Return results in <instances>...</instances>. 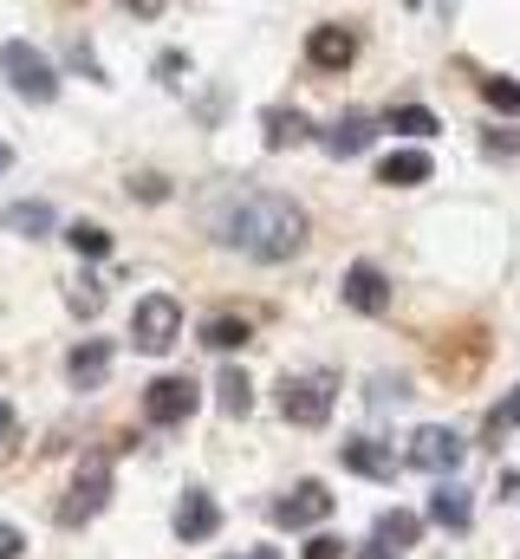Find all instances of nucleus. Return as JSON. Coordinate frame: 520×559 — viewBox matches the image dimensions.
<instances>
[{"label":"nucleus","instance_id":"obj_3","mask_svg":"<svg viewBox=\"0 0 520 559\" xmlns=\"http://www.w3.org/2000/svg\"><path fill=\"white\" fill-rule=\"evenodd\" d=\"M0 79H7L20 98H33V105H52V98H59V72H52V59H46L33 39H7V46H0Z\"/></svg>","mask_w":520,"mask_h":559},{"label":"nucleus","instance_id":"obj_24","mask_svg":"<svg viewBox=\"0 0 520 559\" xmlns=\"http://www.w3.org/2000/svg\"><path fill=\"white\" fill-rule=\"evenodd\" d=\"M482 98H488L501 118H515V111H520V79H501V72H488V79H482Z\"/></svg>","mask_w":520,"mask_h":559},{"label":"nucleus","instance_id":"obj_28","mask_svg":"<svg viewBox=\"0 0 520 559\" xmlns=\"http://www.w3.org/2000/svg\"><path fill=\"white\" fill-rule=\"evenodd\" d=\"M482 150H488V156H515L520 138H515V131H488V138H482Z\"/></svg>","mask_w":520,"mask_h":559},{"label":"nucleus","instance_id":"obj_17","mask_svg":"<svg viewBox=\"0 0 520 559\" xmlns=\"http://www.w3.org/2000/svg\"><path fill=\"white\" fill-rule=\"evenodd\" d=\"M0 228H7V235L39 241V235H52V228H59V215H52L46 202H13V209H0Z\"/></svg>","mask_w":520,"mask_h":559},{"label":"nucleus","instance_id":"obj_15","mask_svg":"<svg viewBox=\"0 0 520 559\" xmlns=\"http://www.w3.org/2000/svg\"><path fill=\"white\" fill-rule=\"evenodd\" d=\"M105 371H111V345H105V338H85V345L66 358V378H72L79 391H98V378H105Z\"/></svg>","mask_w":520,"mask_h":559},{"label":"nucleus","instance_id":"obj_21","mask_svg":"<svg viewBox=\"0 0 520 559\" xmlns=\"http://www.w3.org/2000/svg\"><path fill=\"white\" fill-rule=\"evenodd\" d=\"M378 124H385V131H403V138H436V131H442L429 105H390Z\"/></svg>","mask_w":520,"mask_h":559},{"label":"nucleus","instance_id":"obj_25","mask_svg":"<svg viewBox=\"0 0 520 559\" xmlns=\"http://www.w3.org/2000/svg\"><path fill=\"white\" fill-rule=\"evenodd\" d=\"M98 306H105V280H98V274H79V280H72V312H85V319H92Z\"/></svg>","mask_w":520,"mask_h":559},{"label":"nucleus","instance_id":"obj_32","mask_svg":"<svg viewBox=\"0 0 520 559\" xmlns=\"http://www.w3.org/2000/svg\"><path fill=\"white\" fill-rule=\"evenodd\" d=\"M7 169H13V150H7V143H0V176H7Z\"/></svg>","mask_w":520,"mask_h":559},{"label":"nucleus","instance_id":"obj_22","mask_svg":"<svg viewBox=\"0 0 520 559\" xmlns=\"http://www.w3.org/2000/svg\"><path fill=\"white\" fill-rule=\"evenodd\" d=\"M215 397H222V417H248V411H255V384H248L235 365L215 378Z\"/></svg>","mask_w":520,"mask_h":559},{"label":"nucleus","instance_id":"obj_13","mask_svg":"<svg viewBox=\"0 0 520 559\" xmlns=\"http://www.w3.org/2000/svg\"><path fill=\"white\" fill-rule=\"evenodd\" d=\"M260 138H267V150H293V143L312 138V118L293 111V105H267L260 111Z\"/></svg>","mask_w":520,"mask_h":559},{"label":"nucleus","instance_id":"obj_10","mask_svg":"<svg viewBox=\"0 0 520 559\" xmlns=\"http://www.w3.org/2000/svg\"><path fill=\"white\" fill-rule=\"evenodd\" d=\"M306 59L326 66V72H345V66L358 59V33H352V26H312V33H306Z\"/></svg>","mask_w":520,"mask_h":559},{"label":"nucleus","instance_id":"obj_2","mask_svg":"<svg viewBox=\"0 0 520 559\" xmlns=\"http://www.w3.org/2000/svg\"><path fill=\"white\" fill-rule=\"evenodd\" d=\"M105 501H111V455H105V449H85V462H79V475H72V488H66V501H59V527L98 521Z\"/></svg>","mask_w":520,"mask_h":559},{"label":"nucleus","instance_id":"obj_30","mask_svg":"<svg viewBox=\"0 0 520 559\" xmlns=\"http://www.w3.org/2000/svg\"><path fill=\"white\" fill-rule=\"evenodd\" d=\"M7 436H13V404L0 397V442H7Z\"/></svg>","mask_w":520,"mask_h":559},{"label":"nucleus","instance_id":"obj_4","mask_svg":"<svg viewBox=\"0 0 520 559\" xmlns=\"http://www.w3.org/2000/svg\"><path fill=\"white\" fill-rule=\"evenodd\" d=\"M332 404H339V378H332V371H306V378H286V384H280V417L299 423V429L326 423Z\"/></svg>","mask_w":520,"mask_h":559},{"label":"nucleus","instance_id":"obj_12","mask_svg":"<svg viewBox=\"0 0 520 559\" xmlns=\"http://www.w3.org/2000/svg\"><path fill=\"white\" fill-rule=\"evenodd\" d=\"M345 306H352V312H365V319H371V312H385V306H390V280L378 274L371 261H358V267L345 274Z\"/></svg>","mask_w":520,"mask_h":559},{"label":"nucleus","instance_id":"obj_27","mask_svg":"<svg viewBox=\"0 0 520 559\" xmlns=\"http://www.w3.org/2000/svg\"><path fill=\"white\" fill-rule=\"evenodd\" d=\"M306 559H345V540L339 534H312L306 540Z\"/></svg>","mask_w":520,"mask_h":559},{"label":"nucleus","instance_id":"obj_11","mask_svg":"<svg viewBox=\"0 0 520 559\" xmlns=\"http://www.w3.org/2000/svg\"><path fill=\"white\" fill-rule=\"evenodd\" d=\"M345 468L365 475V481H390V475L403 468V455L390 449L385 436H378V442H371V436H352V442H345Z\"/></svg>","mask_w":520,"mask_h":559},{"label":"nucleus","instance_id":"obj_34","mask_svg":"<svg viewBox=\"0 0 520 559\" xmlns=\"http://www.w3.org/2000/svg\"><path fill=\"white\" fill-rule=\"evenodd\" d=\"M365 559H397V554H378V547H371V554H365Z\"/></svg>","mask_w":520,"mask_h":559},{"label":"nucleus","instance_id":"obj_18","mask_svg":"<svg viewBox=\"0 0 520 559\" xmlns=\"http://www.w3.org/2000/svg\"><path fill=\"white\" fill-rule=\"evenodd\" d=\"M378 182H390V189H416V182H429V156H423V150H390L385 163H378Z\"/></svg>","mask_w":520,"mask_h":559},{"label":"nucleus","instance_id":"obj_31","mask_svg":"<svg viewBox=\"0 0 520 559\" xmlns=\"http://www.w3.org/2000/svg\"><path fill=\"white\" fill-rule=\"evenodd\" d=\"M501 495H508V501H520V468H515V475H501Z\"/></svg>","mask_w":520,"mask_h":559},{"label":"nucleus","instance_id":"obj_19","mask_svg":"<svg viewBox=\"0 0 520 559\" xmlns=\"http://www.w3.org/2000/svg\"><path fill=\"white\" fill-rule=\"evenodd\" d=\"M423 534V521L416 514H403V508H390V514H378V527H371V540H378V554H397L403 559V547Z\"/></svg>","mask_w":520,"mask_h":559},{"label":"nucleus","instance_id":"obj_29","mask_svg":"<svg viewBox=\"0 0 520 559\" xmlns=\"http://www.w3.org/2000/svg\"><path fill=\"white\" fill-rule=\"evenodd\" d=\"M26 554V534H20V527H7V521H0V559H20Z\"/></svg>","mask_w":520,"mask_h":559},{"label":"nucleus","instance_id":"obj_6","mask_svg":"<svg viewBox=\"0 0 520 559\" xmlns=\"http://www.w3.org/2000/svg\"><path fill=\"white\" fill-rule=\"evenodd\" d=\"M462 455H469V442H462L456 429H442V423H423V429L410 436V449H403V462L423 468V475H449Z\"/></svg>","mask_w":520,"mask_h":559},{"label":"nucleus","instance_id":"obj_33","mask_svg":"<svg viewBox=\"0 0 520 559\" xmlns=\"http://www.w3.org/2000/svg\"><path fill=\"white\" fill-rule=\"evenodd\" d=\"M248 559H280V554H273V547H255V554H248Z\"/></svg>","mask_w":520,"mask_h":559},{"label":"nucleus","instance_id":"obj_8","mask_svg":"<svg viewBox=\"0 0 520 559\" xmlns=\"http://www.w3.org/2000/svg\"><path fill=\"white\" fill-rule=\"evenodd\" d=\"M326 514H332L326 481H299L293 495H280V501H273V527H312V521H326Z\"/></svg>","mask_w":520,"mask_h":559},{"label":"nucleus","instance_id":"obj_23","mask_svg":"<svg viewBox=\"0 0 520 559\" xmlns=\"http://www.w3.org/2000/svg\"><path fill=\"white\" fill-rule=\"evenodd\" d=\"M66 241H72L85 261H105V254H111V235H105L98 222H72V228H66Z\"/></svg>","mask_w":520,"mask_h":559},{"label":"nucleus","instance_id":"obj_7","mask_svg":"<svg viewBox=\"0 0 520 559\" xmlns=\"http://www.w3.org/2000/svg\"><path fill=\"white\" fill-rule=\"evenodd\" d=\"M196 397H202L196 378H176V371H169V378H156V384L143 391V411H150V423H182L196 411Z\"/></svg>","mask_w":520,"mask_h":559},{"label":"nucleus","instance_id":"obj_14","mask_svg":"<svg viewBox=\"0 0 520 559\" xmlns=\"http://www.w3.org/2000/svg\"><path fill=\"white\" fill-rule=\"evenodd\" d=\"M378 131H385L378 118L352 111V118H339L332 131H319V143H326V156H358V150H371V138H378Z\"/></svg>","mask_w":520,"mask_h":559},{"label":"nucleus","instance_id":"obj_20","mask_svg":"<svg viewBox=\"0 0 520 559\" xmlns=\"http://www.w3.org/2000/svg\"><path fill=\"white\" fill-rule=\"evenodd\" d=\"M196 338H202L209 352H241V345L255 338V325H248V319H235V312H228V319L215 312V319H202V332H196Z\"/></svg>","mask_w":520,"mask_h":559},{"label":"nucleus","instance_id":"obj_1","mask_svg":"<svg viewBox=\"0 0 520 559\" xmlns=\"http://www.w3.org/2000/svg\"><path fill=\"white\" fill-rule=\"evenodd\" d=\"M306 209L286 202V195H267V189H248L228 215H222V241L241 248L248 261H293L306 248Z\"/></svg>","mask_w":520,"mask_h":559},{"label":"nucleus","instance_id":"obj_9","mask_svg":"<svg viewBox=\"0 0 520 559\" xmlns=\"http://www.w3.org/2000/svg\"><path fill=\"white\" fill-rule=\"evenodd\" d=\"M215 527H222V508H215V495H202V488H182V501H176V540L202 547Z\"/></svg>","mask_w":520,"mask_h":559},{"label":"nucleus","instance_id":"obj_26","mask_svg":"<svg viewBox=\"0 0 520 559\" xmlns=\"http://www.w3.org/2000/svg\"><path fill=\"white\" fill-rule=\"evenodd\" d=\"M508 429H520V384L495 404V411H488V436H508Z\"/></svg>","mask_w":520,"mask_h":559},{"label":"nucleus","instance_id":"obj_5","mask_svg":"<svg viewBox=\"0 0 520 559\" xmlns=\"http://www.w3.org/2000/svg\"><path fill=\"white\" fill-rule=\"evenodd\" d=\"M176 332H182V306H176L169 293H143L137 312H130V338H137V352H169Z\"/></svg>","mask_w":520,"mask_h":559},{"label":"nucleus","instance_id":"obj_16","mask_svg":"<svg viewBox=\"0 0 520 559\" xmlns=\"http://www.w3.org/2000/svg\"><path fill=\"white\" fill-rule=\"evenodd\" d=\"M429 521H436V527H449V534H469V521H475L469 488H456V481H449V488H436V495H429Z\"/></svg>","mask_w":520,"mask_h":559}]
</instances>
